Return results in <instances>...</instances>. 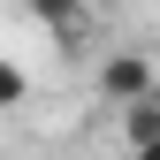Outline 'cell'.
Here are the masks:
<instances>
[{
  "label": "cell",
  "mask_w": 160,
  "mask_h": 160,
  "mask_svg": "<svg viewBox=\"0 0 160 160\" xmlns=\"http://www.w3.org/2000/svg\"><path fill=\"white\" fill-rule=\"evenodd\" d=\"M23 92H31V84H23V69H15V61H0V107H15Z\"/></svg>",
  "instance_id": "obj_4"
},
{
  "label": "cell",
  "mask_w": 160,
  "mask_h": 160,
  "mask_svg": "<svg viewBox=\"0 0 160 160\" xmlns=\"http://www.w3.org/2000/svg\"><path fill=\"white\" fill-rule=\"evenodd\" d=\"M122 137H130V152L137 145H160V92L137 99V107H122Z\"/></svg>",
  "instance_id": "obj_2"
},
{
  "label": "cell",
  "mask_w": 160,
  "mask_h": 160,
  "mask_svg": "<svg viewBox=\"0 0 160 160\" xmlns=\"http://www.w3.org/2000/svg\"><path fill=\"white\" fill-rule=\"evenodd\" d=\"M130 160H160V145H137V152H130Z\"/></svg>",
  "instance_id": "obj_5"
},
{
  "label": "cell",
  "mask_w": 160,
  "mask_h": 160,
  "mask_svg": "<svg viewBox=\"0 0 160 160\" xmlns=\"http://www.w3.org/2000/svg\"><path fill=\"white\" fill-rule=\"evenodd\" d=\"M23 8L38 15V23H53V31H69L76 15H84V0H23Z\"/></svg>",
  "instance_id": "obj_3"
},
{
  "label": "cell",
  "mask_w": 160,
  "mask_h": 160,
  "mask_svg": "<svg viewBox=\"0 0 160 160\" xmlns=\"http://www.w3.org/2000/svg\"><path fill=\"white\" fill-rule=\"evenodd\" d=\"M152 92H160V61H152V53L122 46V53H107V61H99V99L137 107V99H152Z\"/></svg>",
  "instance_id": "obj_1"
}]
</instances>
